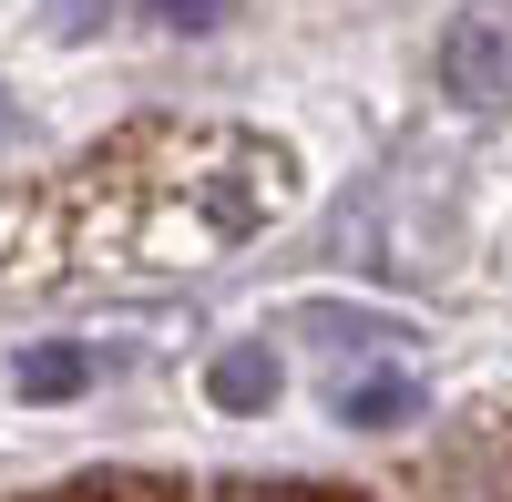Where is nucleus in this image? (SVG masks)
Wrapping results in <instances>:
<instances>
[{"label":"nucleus","instance_id":"obj_5","mask_svg":"<svg viewBox=\"0 0 512 502\" xmlns=\"http://www.w3.org/2000/svg\"><path fill=\"white\" fill-rule=\"evenodd\" d=\"M308 328H328L338 369H410V328L400 318H338V308H318Z\"/></svg>","mask_w":512,"mask_h":502},{"label":"nucleus","instance_id":"obj_8","mask_svg":"<svg viewBox=\"0 0 512 502\" xmlns=\"http://www.w3.org/2000/svg\"><path fill=\"white\" fill-rule=\"evenodd\" d=\"M52 31L82 41V31H103V0H52Z\"/></svg>","mask_w":512,"mask_h":502},{"label":"nucleus","instance_id":"obj_7","mask_svg":"<svg viewBox=\"0 0 512 502\" xmlns=\"http://www.w3.org/2000/svg\"><path fill=\"white\" fill-rule=\"evenodd\" d=\"M144 11H154L164 31H216V21L236 11V0H144Z\"/></svg>","mask_w":512,"mask_h":502},{"label":"nucleus","instance_id":"obj_2","mask_svg":"<svg viewBox=\"0 0 512 502\" xmlns=\"http://www.w3.org/2000/svg\"><path fill=\"white\" fill-rule=\"evenodd\" d=\"M441 93L461 113H502L512 103V11L502 0L451 11V31H441Z\"/></svg>","mask_w":512,"mask_h":502},{"label":"nucleus","instance_id":"obj_6","mask_svg":"<svg viewBox=\"0 0 512 502\" xmlns=\"http://www.w3.org/2000/svg\"><path fill=\"white\" fill-rule=\"evenodd\" d=\"M11 390L21 400H72V390H93V349H72V339H41L11 359Z\"/></svg>","mask_w":512,"mask_h":502},{"label":"nucleus","instance_id":"obj_9","mask_svg":"<svg viewBox=\"0 0 512 502\" xmlns=\"http://www.w3.org/2000/svg\"><path fill=\"white\" fill-rule=\"evenodd\" d=\"M216 502H297V492H216Z\"/></svg>","mask_w":512,"mask_h":502},{"label":"nucleus","instance_id":"obj_3","mask_svg":"<svg viewBox=\"0 0 512 502\" xmlns=\"http://www.w3.org/2000/svg\"><path fill=\"white\" fill-rule=\"evenodd\" d=\"M328 410L349 431H400V421H420V369H338Z\"/></svg>","mask_w":512,"mask_h":502},{"label":"nucleus","instance_id":"obj_4","mask_svg":"<svg viewBox=\"0 0 512 502\" xmlns=\"http://www.w3.org/2000/svg\"><path fill=\"white\" fill-rule=\"evenodd\" d=\"M277 390H287V369H277L267 339H236V349H216V369H205V400L216 410H267Z\"/></svg>","mask_w":512,"mask_h":502},{"label":"nucleus","instance_id":"obj_1","mask_svg":"<svg viewBox=\"0 0 512 502\" xmlns=\"http://www.w3.org/2000/svg\"><path fill=\"white\" fill-rule=\"evenodd\" d=\"M297 195V154L267 134H185V154L164 164L134 205V257L154 267H205L246 246L267 216H287Z\"/></svg>","mask_w":512,"mask_h":502}]
</instances>
